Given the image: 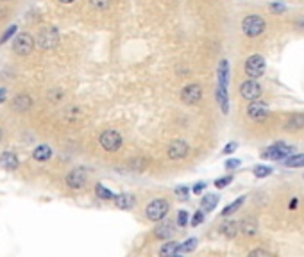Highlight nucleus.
Segmentation results:
<instances>
[{
	"label": "nucleus",
	"instance_id": "4c0bfd02",
	"mask_svg": "<svg viewBox=\"0 0 304 257\" xmlns=\"http://www.w3.org/2000/svg\"><path fill=\"white\" fill-rule=\"evenodd\" d=\"M269 9H270L272 13H275V14H281V13H285L286 7L283 4H270L269 5Z\"/></svg>",
	"mask_w": 304,
	"mask_h": 257
},
{
	"label": "nucleus",
	"instance_id": "f704fd0d",
	"mask_svg": "<svg viewBox=\"0 0 304 257\" xmlns=\"http://www.w3.org/2000/svg\"><path fill=\"white\" fill-rule=\"evenodd\" d=\"M175 195H177L181 200H188V196H190L188 186H179L177 190H175Z\"/></svg>",
	"mask_w": 304,
	"mask_h": 257
},
{
	"label": "nucleus",
	"instance_id": "f257e3e1",
	"mask_svg": "<svg viewBox=\"0 0 304 257\" xmlns=\"http://www.w3.org/2000/svg\"><path fill=\"white\" fill-rule=\"evenodd\" d=\"M267 24L265 20L258 16V14H249L245 18L241 20V32L249 36V38H258L261 34L265 32Z\"/></svg>",
	"mask_w": 304,
	"mask_h": 257
},
{
	"label": "nucleus",
	"instance_id": "2eb2a0df",
	"mask_svg": "<svg viewBox=\"0 0 304 257\" xmlns=\"http://www.w3.org/2000/svg\"><path fill=\"white\" fill-rule=\"evenodd\" d=\"M115 205L118 209H124V211H129L135 207L136 200H135V195H131V193H120V195L115 196Z\"/></svg>",
	"mask_w": 304,
	"mask_h": 257
},
{
	"label": "nucleus",
	"instance_id": "4be33fe9",
	"mask_svg": "<svg viewBox=\"0 0 304 257\" xmlns=\"http://www.w3.org/2000/svg\"><path fill=\"white\" fill-rule=\"evenodd\" d=\"M240 232V225L236 224V222H224L222 225H220V234H224L227 239H233L236 234Z\"/></svg>",
	"mask_w": 304,
	"mask_h": 257
},
{
	"label": "nucleus",
	"instance_id": "39448f33",
	"mask_svg": "<svg viewBox=\"0 0 304 257\" xmlns=\"http://www.w3.org/2000/svg\"><path fill=\"white\" fill-rule=\"evenodd\" d=\"M59 43V32L56 27H43L39 31L38 38H36V45L41 50H52Z\"/></svg>",
	"mask_w": 304,
	"mask_h": 257
},
{
	"label": "nucleus",
	"instance_id": "ddd939ff",
	"mask_svg": "<svg viewBox=\"0 0 304 257\" xmlns=\"http://www.w3.org/2000/svg\"><path fill=\"white\" fill-rule=\"evenodd\" d=\"M154 234H156V238H160V239H170L175 234L174 222H169V220H163V222H160V224L156 225Z\"/></svg>",
	"mask_w": 304,
	"mask_h": 257
},
{
	"label": "nucleus",
	"instance_id": "de8ad7c7",
	"mask_svg": "<svg viewBox=\"0 0 304 257\" xmlns=\"http://www.w3.org/2000/svg\"><path fill=\"white\" fill-rule=\"evenodd\" d=\"M0 2H5V0H0Z\"/></svg>",
	"mask_w": 304,
	"mask_h": 257
},
{
	"label": "nucleus",
	"instance_id": "a18cd8bd",
	"mask_svg": "<svg viewBox=\"0 0 304 257\" xmlns=\"http://www.w3.org/2000/svg\"><path fill=\"white\" fill-rule=\"evenodd\" d=\"M297 25H303L304 27V20H297Z\"/></svg>",
	"mask_w": 304,
	"mask_h": 257
},
{
	"label": "nucleus",
	"instance_id": "e433bc0d",
	"mask_svg": "<svg viewBox=\"0 0 304 257\" xmlns=\"http://www.w3.org/2000/svg\"><path fill=\"white\" fill-rule=\"evenodd\" d=\"M16 29H18V27H16V25H11V27L7 29V31H5V32H4V36L0 38V45H4V43L7 41V39H9L11 36H13V34L16 32Z\"/></svg>",
	"mask_w": 304,
	"mask_h": 257
},
{
	"label": "nucleus",
	"instance_id": "cd10ccee",
	"mask_svg": "<svg viewBox=\"0 0 304 257\" xmlns=\"http://www.w3.org/2000/svg\"><path fill=\"white\" fill-rule=\"evenodd\" d=\"M254 175L258 177V179H265V177H269L272 173V168L270 166H265V164H258V166H254Z\"/></svg>",
	"mask_w": 304,
	"mask_h": 257
},
{
	"label": "nucleus",
	"instance_id": "393cba45",
	"mask_svg": "<svg viewBox=\"0 0 304 257\" xmlns=\"http://www.w3.org/2000/svg\"><path fill=\"white\" fill-rule=\"evenodd\" d=\"M243 202H245V196H238V198L235 200L233 204H229V205H226V207H224V211H222V214H220V216H224V218H226V216H231L233 213H236V211L240 209Z\"/></svg>",
	"mask_w": 304,
	"mask_h": 257
},
{
	"label": "nucleus",
	"instance_id": "bb28decb",
	"mask_svg": "<svg viewBox=\"0 0 304 257\" xmlns=\"http://www.w3.org/2000/svg\"><path fill=\"white\" fill-rule=\"evenodd\" d=\"M95 193L101 200H115V196H116L111 190H107L106 186H102V184L95 186Z\"/></svg>",
	"mask_w": 304,
	"mask_h": 257
},
{
	"label": "nucleus",
	"instance_id": "c9c22d12",
	"mask_svg": "<svg viewBox=\"0 0 304 257\" xmlns=\"http://www.w3.org/2000/svg\"><path fill=\"white\" fill-rule=\"evenodd\" d=\"M90 4H92V7H95V9L102 11V9H107L109 0H90Z\"/></svg>",
	"mask_w": 304,
	"mask_h": 257
},
{
	"label": "nucleus",
	"instance_id": "aec40b11",
	"mask_svg": "<svg viewBox=\"0 0 304 257\" xmlns=\"http://www.w3.org/2000/svg\"><path fill=\"white\" fill-rule=\"evenodd\" d=\"M238 225H240V232L245 234V236H254V234H258V228H260L258 222L256 220H252V218L241 220Z\"/></svg>",
	"mask_w": 304,
	"mask_h": 257
},
{
	"label": "nucleus",
	"instance_id": "b1692460",
	"mask_svg": "<svg viewBox=\"0 0 304 257\" xmlns=\"http://www.w3.org/2000/svg\"><path fill=\"white\" fill-rule=\"evenodd\" d=\"M217 204H218L217 195H206V196H203V200H201V209H203L204 213H209V211H213L215 207H217Z\"/></svg>",
	"mask_w": 304,
	"mask_h": 257
},
{
	"label": "nucleus",
	"instance_id": "f3484780",
	"mask_svg": "<svg viewBox=\"0 0 304 257\" xmlns=\"http://www.w3.org/2000/svg\"><path fill=\"white\" fill-rule=\"evenodd\" d=\"M31 105H33V98L29 95H16L13 98V109L16 113H25V111L31 109Z\"/></svg>",
	"mask_w": 304,
	"mask_h": 257
},
{
	"label": "nucleus",
	"instance_id": "1a4fd4ad",
	"mask_svg": "<svg viewBox=\"0 0 304 257\" xmlns=\"http://www.w3.org/2000/svg\"><path fill=\"white\" fill-rule=\"evenodd\" d=\"M261 93H263V88H261L260 82L254 81V79L243 81L240 84V95L243 96L245 100H251V102H254V100L260 98Z\"/></svg>",
	"mask_w": 304,
	"mask_h": 257
},
{
	"label": "nucleus",
	"instance_id": "4468645a",
	"mask_svg": "<svg viewBox=\"0 0 304 257\" xmlns=\"http://www.w3.org/2000/svg\"><path fill=\"white\" fill-rule=\"evenodd\" d=\"M18 157H16L15 152H9V150H5V152L0 154V166L4 168L7 171H15L18 168Z\"/></svg>",
	"mask_w": 304,
	"mask_h": 257
},
{
	"label": "nucleus",
	"instance_id": "6ab92c4d",
	"mask_svg": "<svg viewBox=\"0 0 304 257\" xmlns=\"http://www.w3.org/2000/svg\"><path fill=\"white\" fill-rule=\"evenodd\" d=\"M215 96H217V102L220 105L224 114L229 113V96H227V88H222V86L217 84V91H215Z\"/></svg>",
	"mask_w": 304,
	"mask_h": 257
},
{
	"label": "nucleus",
	"instance_id": "c756f323",
	"mask_svg": "<svg viewBox=\"0 0 304 257\" xmlns=\"http://www.w3.org/2000/svg\"><path fill=\"white\" fill-rule=\"evenodd\" d=\"M247 257H274V254H270L269 250H265V248H254V250L249 252Z\"/></svg>",
	"mask_w": 304,
	"mask_h": 257
},
{
	"label": "nucleus",
	"instance_id": "9d476101",
	"mask_svg": "<svg viewBox=\"0 0 304 257\" xmlns=\"http://www.w3.org/2000/svg\"><path fill=\"white\" fill-rule=\"evenodd\" d=\"M188 152H190L188 143L183 141V139H174L169 145V148H167V154H169V157L172 161H181V159H184V157L188 156Z\"/></svg>",
	"mask_w": 304,
	"mask_h": 257
},
{
	"label": "nucleus",
	"instance_id": "20e7f679",
	"mask_svg": "<svg viewBox=\"0 0 304 257\" xmlns=\"http://www.w3.org/2000/svg\"><path fill=\"white\" fill-rule=\"evenodd\" d=\"M99 143H101V147L106 150V152H116V150H120L122 148V134L118 130H113V128H107L104 132L101 134V138H99Z\"/></svg>",
	"mask_w": 304,
	"mask_h": 257
},
{
	"label": "nucleus",
	"instance_id": "0eeeda50",
	"mask_svg": "<svg viewBox=\"0 0 304 257\" xmlns=\"http://www.w3.org/2000/svg\"><path fill=\"white\" fill-rule=\"evenodd\" d=\"M34 45H36V39H34L31 34L22 32V34H18L15 38V41H13V50H15V54H18V56H29V54L33 52Z\"/></svg>",
	"mask_w": 304,
	"mask_h": 257
},
{
	"label": "nucleus",
	"instance_id": "7c9ffc66",
	"mask_svg": "<svg viewBox=\"0 0 304 257\" xmlns=\"http://www.w3.org/2000/svg\"><path fill=\"white\" fill-rule=\"evenodd\" d=\"M233 182V175H226V177H220V179H217L215 181V186H217L218 190H224L226 186H229Z\"/></svg>",
	"mask_w": 304,
	"mask_h": 257
},
{
	"label": "nucleus",
	"instance_id": "79ce46f5",
	"mask_svg": "<svg viewBox=\"0 0 304 257\" xmlns=\"http://www.w3.org/2000/svg\"><path fill=\"white\" fill-rule=\"evenodd\" d=\"M297 204H299V198H292V202H290V209H295Z\"/></svg>",
	"mask_w": 304,
	"mask_h": 257
},
{
	"label": "nucleus",
	"instance_id": "423d86ee",
	"mask_svg": "<svg viewBox=\"0 0 304 257\" xmlns=\"http://www.w3.org/2000/svg\"><path fill=\"white\" fill-rule=\"evenodd\" d=\"M292 154H294V147H290V145H286L283 141H277L272 147L265 148L261 157L263 159H270V161H281L283 157H290Z\"/></svg>",
	"mask_w": 304,
	"mask_h": 257
},
{
	"label": "nucleus",
	"instance_id": "ea45409f",
	"mask_svg": "<svg viewBox=\"0 0 304 257\" xmlns=\"http://www.w3.org/2000/svg\"><path fill=\"white\" fill-rule=\"evenodd\" d=\"M204 188H206V182H197V184L193 186V193H195V195H201V193H203L204 191Z\"/></svg>",
	"mask_w": 304,
	"mask_h": 257
},
{
	"label": "nucleus",
	"instance_id": "412c9836",
	"mask_svg": "<svg viewBox=\"0 0 304 257\" xmlns=\"http://www.w3.org/2000/svg\"><path fill=\"white\" fill-rule=\"evenodd\" d=\"M33 157H34V161H39V162L48 161V159L52 157V148L48 147V145H38V147L34 148Z\"/></svg>",
	"mask_w": 304,
	"mask_h": 257
},
{
	"label": "nucleus",
	"instance_id": "7ed1b4c3",
	"mask_svg": "<svg viewBox=\"0 0 304 257\" xmlns=\"http://www.w3.org/2000/svg\"><path fill=\"white\" fill-rule=\"evenodd\" d=\"M267 70V63H265V57L261 56V54H252L249 56V59L245 61V75L249 79H260Z\"/></svg>",
	"mask_w": 304,
	"mask_h": 257
},
{
	"label": "nucleus",
	"instance_id": "9b49d317",
	"mask_svg": "<svg viewBox=\"0 0 304 257\" xmlns=\"http://www.w3.org/2000/svg\"><path fill=\"white\" fill-rule=\"evenodd\" d=\"M86 181H88V175L82 168H73V170L68 171L67 186L70 190H82L86 186Z\"/></svg>",
	"mask_w": 304,
	"mask_h": 257
},
{
	"label": "nucleus",
	"instance_id": "c03bdc74",
	"mask_svg": "<svg viewBox=\"0 0 304 257\" xmlns=\"http://www.w3.org/2000/svg\"><path fill=\"white\" fill-rule=\"evenodd\" d=\"M61 4H72V2H75V0H59Z\"/></svg>",
	"mask_w": 304,
	"mask_h": 257
},
{
	"label": "nucleus",
	"instance_id": "72a5a7b5",
	"mask_svg": "<svg viewBox=\"0 0 304 257\" xmlns=\"http://www.w3.org/2000/svg\"><path fill=\"white\" fill-rule=\"evenodd\" d=\"M203 222H204V211L199 209L197 213L193 214V218H192V222H190V224H192V227H197V225H201Z\"/></svg>",
	"mask_w": 304,
	"mask_h": 257
},
{
	"label": "nucleus",
	"instance_id": "f03ea898",
	"mask_svg": "<svg viewBox=\"0 0 304 257\" xmlns=\"http://www.w3.org/2000/svg\"><path fill=\"white\" fill-rule=\"evenodd\" d=\"M169 209H170V204L167 202V200L154 198V200H150L149 205H147L145 216H147V220H150V222L160 224V222H163L165 220V216L169 214Z\"/></svg>",
	"mask_w": 304,
	"mask_h": 257
},
{
	"label": "nucleus",
	"instance_id": "a878e982",
	"mask_svg": "<svg viewBox=\"0 0 304 257\" xmlns=\"http://www.w3.org/2000/svg\"><path fill=\"white\" fill-rule=\"evenodd\" d=\"M283 164L288 168H303L304 166V154H295V156L286 157Z\"/></svg>",
	"mask_w": 304,
	"mask_h": 257
},
{
	"label": "nucleus",
	"instance_id": "6e6552de",
	"mask_svg": "<svg viewBox=\"0 0 304 257\" xmlns=\"http://www.w3.org/2000/svg\"><path fill=\"white\" fill-rule=\"evenodd\" d=\"M203 95H204V91H203V88L199 84H186L181 90V100H183V104H186V105H195V104H199L201 100H203Z\"/></svg>",
	"mask_w": 304,
	"mask_h": 257
},
{
	"label": "nucleus",
	"instance_id": "37998d69",
	"mask_svg": "<svg viewBox=\"0 0 304 257\" xmlns=\"http://www.w3.org/2000/svg\"><path fill=\"white\" fill-rule=\"evenodd\" d=\"M4 100H5V91H4V90H0V104H2Z\"/></svg>",
	"mask_w": 304,
	"mask_h": 257
},
{
	"label": "nucleus",
	"instance_id": "dca6fc26",
	"mask_svg": "<svg viewBox=\"0 0 304 257\" xmlns=\"http://www.w3.org/2000/svg\"><path fill=\"white\" fill-rule=\"evenodd\" d=\"M217 84L222 86V88H227V84H229V63H227V59H222V61L218 63Z\"/></svg>",
	"mask_w": 304,
	"mask_h": 257
},
{
	"label": "nucleus",
	"instance_id": "58836bf2",
	"mask_svg": "<svg viewBox=\"0 0 304 257\" xmlns=\"http://www.w3.org/2000/svg\"><path fill=\"white\" fill-rule=\"evenodd\" d=\"M240 164V159H229V161H226V170H236Z\"/></svg>",
	"mask_w": 304,
	"mask_h": 257
},
{
	"label": "nucleus",
	"instance_id": "2f4dec72",
	"mask_svg": "<svg viewBox=\"0 0 304 257\" xmlns=\"http://www.w3.org/2000/svg\"><path fill=\"white\" fill-rule=\"evenodd\" d=\"M63 90H50L48 91V100H50V102H59V100L63 98Z\"/></svg>",
	"mask_w": 304,
	"mask_h": 257
},
{
	"label": "nucleus",
	"instance_id": "c85d7f7f",
	"mask_svg": "<svg viewBox=\"0 0 304 257\" xmlns=\"http://www.w3.org/2000/svg\"><path fill=\"white\" fill-rule=\"evenodd\" d=\"M197 243H199L197 238H188L186 241H183V245H181V252H192V250H195V248H197Z\"/></svg>",
	"mask_w": 304,
	"mask_h": 257
},
{
	"label": "nucleus",
	"instance_id": "49530a36",
	"mask_svg": "<svg viewBox=\"0 0 304 257\" xmlns=\"http://www.w3.org/2000/svg\"><path fill=\"white\" fill-rule=\"evenodd\" d=\"M2 136H4V134H2V128H0V139H2Z\"/></svg>",
	"mask_w": 304,
	"mask_h": 257
},
{
	"label": "nucleus",
	"instance_id": "5701e85b",
	"mask_svg": "<svg viewBox=\"0 0 304 257\" xmlns=\"http://www.w3.org/2000/svg\"><path fill=\"white\" fill-rule=\"evenodd\" d=\"M179 250H181V245L177 241H169L160 248V257H174L177 256Z\"/></svg>",
	"mask_w": 304,
	"mask_h": 257
},
{
	"label": "nucleus",
	"instance_id": "a19ab883",
	"mask_svg": "<svg viewBox=\"0 0 304 257\" xmlns=\"http://www.w3.org/2000/svg\"><path fill=\"white\" fill-rule=\"evenodd\" d=\"M236 148H238L236 143H229V145H226V148H224V154H233Z\"/></svg>",
	"mask_w": 304,
	"mask_h": 257
},
{
	"label": "nucleus",
	"instance_id": "f8f14e48",
	"mask_svg": "<svg viewBox=\"0 0 304 257\" xmlns=\"http://www.w3.org/2000/svg\"><path fill=\"white\" fill-rule=\"evenodd\" d=\"M247 114H249V118L251 120H256V122H263V120L269 116V105L265 102H261V100H254L249 104L247 107Z\"/></svg>",
	"mask_w": 304,
	"mask_h": 257
},
{
	"label": "nucleus",
	"instance_id": "a211bd4d",
	"mask_svg": "<svg viewBox=\"0 0 304 257\" xmlns=\"http://www.w3.org/2000/svg\"><path fill=\"white\" fill-rule=\"evenodd\" d=\"M301 128H304V114H292L285 122V130L288 132H297Z\"/></svg>",
	"mask_w": 304,
	"mask_h": 257
},
{
	"label": "nucleus",
	"instance_id": "473e14b6",
	"mask_svg": "<svg viewBox=\"0 0 304 257\" xmlns=\"http://www.w3.org/2000/svg\"><path fill=\"white\" fill-rule=\"evenodd\" d=\"M188 211H179L177 213V225L179 227H186L188 225Z\"/></svg>",
	"mask_w": 304,
	"mask_h": 257
}]
</instances>
